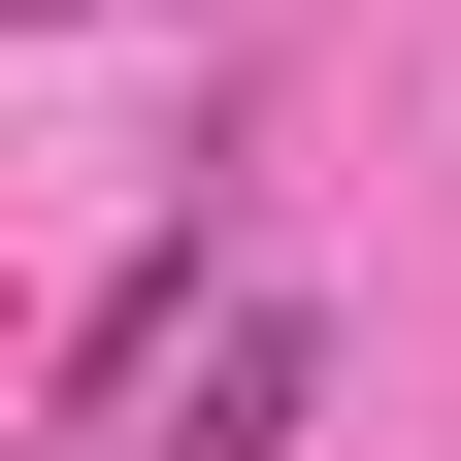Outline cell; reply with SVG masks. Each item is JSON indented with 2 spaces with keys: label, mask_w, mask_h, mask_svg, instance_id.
Masks as SVG:
<instances>
[{
  "label": "cell",
  "mask_w": 461,
  "mask_h": 461,
  "mask_svg": "<svg viewBox=\"0 0 461 461\" xmlns=\"http://www.w3.org/2000/svg\"><path fill=\"white\" fill-rule=\"evenodd\" d=\"M297 395H330V363H297V330H230V363H198V395H165V461H297Z\"/></svg>",
  "instance_id": "6da1fadb"
}]
</instances>
